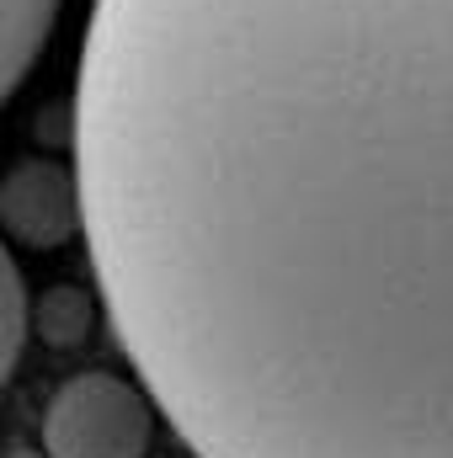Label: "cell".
Masks as SVG:
<instances>
[{
  "label": "cell",
  "instance_id": "6",
  "mask_svg": "<svg viewBox=\"0 0 453 458\" xmlns=\"http://www.w3.org/2000/svg\"><path fill=\"white\" fill-rule=\"evenodd\" d=\"M43 310H48V336H54V342H59V336L75 342V336L91 326V304H86L75 288H54V293L43 299Z\"/></svg>",
  "mask_w": 453,
  "mask_h": 458
},
{
  "label": "cell",
  "instance_id": "2",
  "mask_svg": "<svg viewBox=\"0 0 453 458\" xmlns=\"http://www.w3.org/2000/svg\"><path fill=\"white\" fill-rule=\"evenodd\" d=\"M150 389L117 373H75L54 389L43 411L48 458H144L155 411Z\"/></svg>",
  "mask_w": 453,
  "mask_h": 458
},
{
  "label": "cell",
  "instance_id": "5",
  "mask_svg": "<svg viewBox=\"0 0 453 458\" xmlns=\"http://www.w3.org/2000/svg\"><path fill=\"white\" fill-rule=\"evenodd\" d=\"M27 331H32L27 283H21L16 256H11V250H5V240H0V389H5V378L16 373V362H21Z\"/></svg>",
  "mask_w": 453,
  "mask_h": 458
},
{
  "label": "cell",
  "instance_id": "1",
  "mask_svg": "<svg viewBox=\"0 0 453 458\" xmlns=\"http://www.w3.org/2000/svg\"><path fill=\"white\" fill-rule=\"evenodd\" d=\"M75 176L198 458H453V0H97Z\"/></svg>",
  "mask_w": 453,
  "mask_h": 458
},
{
  "label": "cell",
  "instance_id": "4",
  "mask_svg": "<svg viewBox=\"0 0 453 458\" xmlns=\"http://www.w3.org/2000/svg\"><path fill=\"white\" fill-rule=\"evenodd\" d=\"M54 21H59V0H0V102L27 81Z\"/></svg>",
  "mask_w": 453,
  "mask_h": 458
},
{
  "label": "cell",
  "instance_id": "3",
  "mask_svg": "<svg viewBox=\"0 0 453 458\" xmlns=\"http://www.w3.org/2000/svg\"><path fill=\"white\" fill-rule=\"evenodd\" d=\"M0 219L21 245H64L81 229V176L59 160H21L0 187Z\"/></svg>",
  "mask_w": 453,
  "mask_h": 458
}]
</instances>
